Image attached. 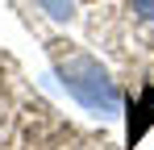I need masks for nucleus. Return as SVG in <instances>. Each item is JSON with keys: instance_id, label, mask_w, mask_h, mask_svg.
Returning a JSON list of instances; mask_svg holds the SVG:
<instances>
[{"instance_id": "1", "label": "nucleus", "mask_w": 154, "mask_h": 150, "mask_svg": "<svg viewBox=\"0 0 154 150\" xmlns=\"http://www.w3.org/2000/svg\"><path fill=\"white\" fill-rule=\"evenodd\" d=\"M58 79H63V88L88 113H96V117H121V88L100 67V58H92V54H67V58H58Z\"/></svg>"}, {"instance_id": "2", "label": "nucleus", "mask_w": 154, "mask_h": 150, "mask_svg": "<svg viewBox=\"0 0 154 150\" xmlns=\"http://www.w3.org/2000/svg\"><path fill=\"white\" fill-rule=\"evenodd\" d=\"M154 125V88L146 83L137 96H133V104H129V117H125V142L129 146H137L142 142V133Z\"/></svg>"}, {"instance_id": "3", "label": "nucleus", "mask_w": 154, "mask_h": 150, "mask_svg": "<svg viewBox=\"0 0 154 150\" xmlns=\"http://www.w3.org/2000/svg\"><path fill=\"white\" fill-rule=\"evenodd\" d=\"M50 21H71L75 17V0H33Z\"/></svg>"}, {"instance_id": "4", "label": "nucleus", "mask_w": 154, "mask_h": 150, "mask_svg": "<svg viewBox=\"0 0 154 150\" xmlns=\"http://www.w3.org/2000/svg\"><path fill=\"white\" fill-rule=\"evenodd\" d=\"M129 8H133L137 21H150L154 25V0H129Z\"/></svg>"}]
</instances>
